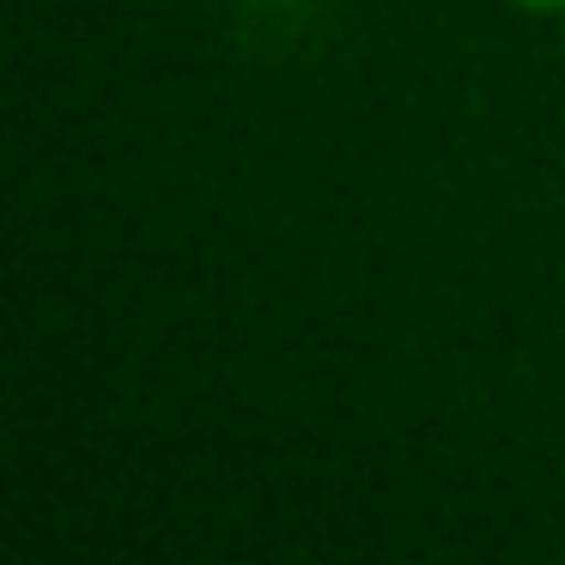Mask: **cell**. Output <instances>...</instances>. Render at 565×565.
<instances>
[{
  "label": "cell",
  "mask_w": 565,
  "mask_h": 565,
  "mask_svg": "<svg viewBox=\"0 0 565 565\" xmlns=\"http://www.w3.org/2000/svg\"><path fill=\"white\" fill-rule=\"evenodd\" d=\"M529 7H565V0H529Z\"/></svg>",
  "instance_id": "obj_1"
}]
</instances>
